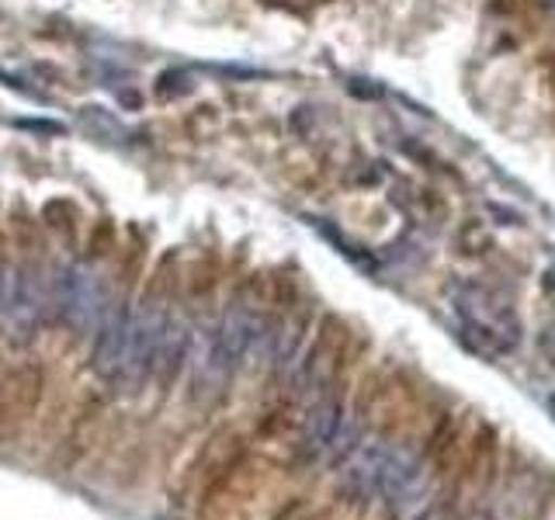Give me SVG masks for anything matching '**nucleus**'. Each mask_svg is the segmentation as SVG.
Here are the masks:
<instances>
[{
	"instance_id": "obj_1",
	"label": "nucleus",
	"mask_w": 555,
	"mask_h": 520,
	"mask_svg": "<svg viewBox=\"0 0 555 520\" xmlns=\"http://www.w3.org/2000/svg\"><path fill=\"white\" fill-rule=\"evenodd\" d=\"M421 465L399 447H361L351 451V461L344 468V490L358 499H386V503H406L421 490Z\"/></svg>"
},
{
	"instance_id": "obj_2",
	"label": "nucleus",
	"mask_w": 555,
	"mask_h": 520,
	"mask_svg": "<svg viewBox=\"0 0 555 520\" xmlns=\"http://www.w3.org/2000/svg\"><path fill=\"white\" fill-rule=\"evenodd\" d=\"M451 302L462 320V329L482 354H507L520 343V323L507 299H500L493 288L465 282L451 288Z\"/></svg>"
},
{
	"instance_id": "obj_3",
	"label": "nucleus",
	"mask_w": 555,
	"mask_h": 520,
	"mask_svg": "<svg viewBox=\"0 0 555 520\" xmlns=\"http://www.w3.org/2000/svg\"><path fill=\"white\" fill-rule=\"evenodd\" d=\"M49 309L60 323L94 334L101 320L108 316L112 295L98 268L91 264H63L49 277Z\"/></svg>"
},
{
	"instance_id": "obj_4",
	"label": "nucleus",
	"mask_w": 555,
	"mask_h": 520,
	"mask_svg": "<svg viewBox=\"0 0 555 520\" xmlns=\"http://www.w3.org/2000/svg\"><path fill=\"white\" fill-rule=\"evenodd\" d=\"M358 441V430L354 424L347 420V413L340 403L326 399L317 410L309 413V424H306V444L312 455L320 458H347L354 451Z\"/></svg>"
},
{
	"instance_id": "obj_5",
	"label": "nucleus",
	"mask_w": 555,
	"mask_h": 520,
	"mask_svg": "<svg viewBox=\"0 0 555 520\" xmlns=\"http://www.w3.org/2000/svg\"><path fill=\"white\" fill-rule=\"evenodd\" d=\"M416 520H444L438 510H427V514H421V517H416Z\"/></svg>"
},
{
	"instance_id": "obj_6",
	"label": "nucleus",
	"mask_w": 555,
	"mask_h": 520,
	"mask_svg": "<svg viewBox=\"0 0 555 520\" xmlns=\"http://www.w3.org/2000/svg\"><path fill=\"white\" fill-rule=\"evenodd\" d=\"M542 4H545L548 11H555V0H542Z\"/></svg>"
}]
</instances>
